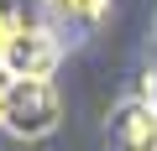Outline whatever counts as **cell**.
Wrapping results in <instances>:
<instances>
[{
  "label": "cell",
  "instance_id": "cell-4",
  "mask_svg": "<svg viewBox=\"0 0 157 151\" xmlns=\"http://www.w3.org/2000/svg\"><path fill=\"white\" fill-rule=\"evenodd\" d=\"M47 5H52L58 16H68V21H100L110 0H47Z\"/></svg>",
  "mask_w": 157,
  "mask_h": 151
},
{
  "label": "cell",
  "instance_id": "cell-2",
  "mask_svg": "<svg viewBox=\"0 0 157 151\" xmlns=\"http://www.w3.org/2000/svg\"><path fill=\"white\" fill-rule=\"evenodd\" d=\"M0 68H11L16 78H52L58 42L37 26H16L11 37H0Z\"/></svg>",
  "mask_w": 157,
  "mask_h": 151
},
{
  "label": "cell",
  "instance_id": "cell-1",
  "mask_svg": "<svg viewBox=\"0 0 157 151\" xmlns=\"http://www.w3.org/2000/svg\"><path fill=\"white\" fill-rule=\"evenodd\" d=\"M63 120V99L52 89V78H11V94L0 104V130L16 141H42L52 135Z\"/></svg>",
  "mask_w": 157,
  "mask_h": 151
},
{
  "label": "cell",
  "instance_id": "cell-5",
  "mask_svg": "<svg viewBox=\"0 0 157 151\" xmlns=\"http://www.w3.org/2000/svg\"><path fill=\"white\" fill-rule=\"evenodd\" d=\"M11 78H16V73H11V68H0V104H6V94H11Z\"/></svg>",
  "mask_w": 157,
  "mask_h": 151
},
{
  "label": "cell",
  "instance_id": "cell-3",
  "mask_svg": "<svg viewBox=\"0 0 157 151\" xmlns=\"http://www.w3.org/2000/svg\"><path fill=\"white\" fill-rule=\"evenodd\" d=\"M115 151H157V104L147 94H126L110 115Z\"/></svg>",
  "mask_w": 157,
  "mask_h": 151
}]
</instances>
